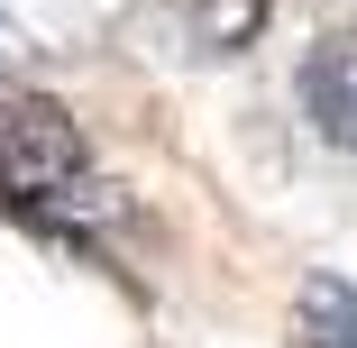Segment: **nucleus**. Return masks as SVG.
<instances>
[{
  "instance_id": "nucleus-1",
  "label": "nucleus",
  "mask_w": 357,
  "mask_h": 348,
  "mask_svg": "<svg viewBox=\"0 0 357 348\" xmlns=\"http://www.w3.org/2000/svg\"><path fill=\"white\" fill-rule=\"evenodd\" d=\"M0 211L37 229H83L101 211L83 128L55 101H0Z\"/></svg>"
},
{
  "instance_id": "nucleus-2",
  "label": "nucleus",
  "mask_w": 357,
  "mask_h": 348,
  "mask_svg": "<svg viewBox=\"0 0 357 348\" xmlns=\"http://www.w3.org/2000/svg\"><path fill=\"white\" fill-rule=\"evenodd\" d=\"M294 92H303V119L330 137V147L357 156V28H348V37H321V46L303 55Z\"/></svg>"
},
{
  "instance_id": "nucleus-3",
  "label": "nucleus",
  "mask_w": 357,
  "mask_h": 348,
  "mask_svg": "<svg viewBox=\"0 0 357 348\" xmlns=\"http://www.w3.org/2000/svg\"><path fill=\"white\" fill-rule=\"evenodd\" d=\"M294 330H303V348H357V285L348 275H312L294 294Z\"/></svg>"
},
{
  "instance_id": "nucleus-4",
  "label": "nucleus",
  "mask_w": 357,
  "mask_h": 348,
  "mask_svg": "<svg viewBox=\"0 0 357 348\" xmlns=\"http://www.w3.org/2000/svg\"><path fill=\"white\" fill-rule=\"evenodd\" d=\"M266 28V0H202V46H248Z\"/></svg>"
}]
</instances>
